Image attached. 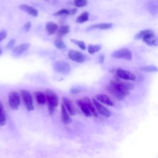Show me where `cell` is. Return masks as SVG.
Returning <instances> with one entry per match:
<instances>
[{
  "mask_svg": "<svg viewBox=\"0 0 158 158\" xmlns=\"http://www.w3.org/2000/svg\"><path fill=\"white\" fill-rule=\"evenodd\" d=\"M54 44L57 49L60 50H64L67 48L66 44L61 39H56L54 41Z\"/></svg>",
  "mask_w": 158,
  "mask_h": 158,
  "instance_id": "25",
  "label": "cell"
},
{
  "mask_svg": "<svg viewBox=\"0 0 158 158\" xmlns=\"http://www.w3.org/2000/svg\"><path fill=\"white\" fill-rule=\"evenodd\" d=\"M70 92H71L72 93H73V94H76V93H79V92H80V90H79V89H78V88H73L71 89Z\"/></svg>",
  "mask_w": 158,
  "mask_h": 158,
  "instance_id": "34",
  "label": "cell"
},
{
  "mask_svg": "<svg viewBox=\"0 0 158 158\" xmlns=\"http://www.w3.org/2000/svg\"><path fill=\"white\" fill-rule=\"evenodd\" d=\"M93 103L94 105L96 110L101 115H104L106 117H110L111 115V112L108 110L106 107L102 105L98 100L94 98H93Z\"/></svg>",
  "mask_w": 158,
  "mask_h": 158,
  "instance_id": "9",
  "label": "cell"
},
{
  "mask_svg": "<svg viewBox=\"0 0 158 158\" xmlns=\"http://www.w3.org/2000/svg\"><path fill=\"white\" fill-rule=\"evenodd\" d=\"M68 14H70L69 10L66 9H62L55 12L54 14V15H68Z\"/></svg>",
  "mask_w": 158,
  "mask_h": 158,
  "instance_id": "30",
  "label": "cell"
},
{
  "mask_svg": "<svg viewBox=\"0 0 158 158\" xmlns=\"http://www.w3.org/2000/svg\"><path fill=\"white\" fill-rule=\"evenodd\" d=\"M83 101L86 104V105L88 106V108L89 109L92 115H93L94 117H97L98 116V112L96 110V109L94 106V105L93 104V102H91L90 99L88 97H84L83 99Z\"/></svg>",
  "mask_w": 158,
  "mask_h": 158,
  "instance_id": "19",
  "label": "cell"
},
{
  "mask_svg": "<svg viewBox=\"0 0 158 158\" xmlns=\"http://www.w3.org/2000/svg\"><path fill=\"white\" fill-rule=\"evenodd\" d=\"M2 49L0 48V56L2 54Z\"/></svg>",
  "mask_w": 158,
  "mask_h": 158,
  "instance_id": "37",
  "label": "cell"
},
{
  "mask_svg": "<svg viewBox=\"0 0 158 158\" xmlns=\"http://www.w3.org/2000/svg\"><path fill=\"white\" fill-rule=\"evenodd\" d=\"M88 0H74V5L77 7H83L87 5Z\"/></svg>",
  "mask_w": 158,
  "mask_h": 158,
  "instance_id": "29",
  "label": "cell"
},
{
  "mask_svg": "<svg viewBox=\"0 0 158 158\" xmlns=\"http://www.w3.org/2000/svg\"><path fill=\"white\" fill-rule=\"evenodd\" d=\"M35 96L36 99V101L40 104H44L47 101L46 95L41 91H36L35 92Z\"/></svg>",
  "mask_w": 158,
  "mask_h": 158,
  "instance_id": "21",
  "label": "cell"
},
{
  "mask_svg": "<svg viewBox=\"0 0 158 158\" xmlns=\"http://www.w3.org/2000/svg\"><path fill=\"white\" fill-rule=\"evenodd\" d=\"M116 73L118 77L124 80L135 81L136 80V77L133 73L125 69H118L117 70Z\"/></svg>",
  "mask_w": 158,
  "mask_h": 158,
  "instance_id": "8",
  "label": "cell"
},
{
  "mask_svg": "<svg viewBox=\"0 0 158 158\" xmlns=\"http://www.w3.org/2000/svg\"><path fill=\"white\" fill-rule=\"evenodd\" d=\"M30 48V44L28 43H23L21 44L13 49V54L15 56H18L23 54L24 52L27 51Z\"/></svg>",
  "mask_w": 158,
  "mask_h": 158,
  "instance_id": "14",
  "label": "cell"
},
{
  "mask_svg": "<svg viewBox=\"0 0 158 158\" xmlns=\"http://www.w3.org/2000/svg\"><path fill=\"white\" fill-rule=\"evenodd\" d=\"M46 100L48 101V110L50 114H52L56 107L58 105V96L51 89H46L45 92Z\"/></svg>",
  "mask_w": 158,
  "mask_h": 158,
  "instance_id": "2",
  "label": "cell"
},
{
  "mask_svg": "<svg viewBox=\"0 0 158 158\" xmlns=\"http://www.w3.org/2000/svg\"><path fill=\"white\" fill-rule=\"evenodd\" d=\"M69 12H70V14L74 15L77 12V9L76 8H73L71 10H69Z\"/></svg>",
  "mask_w": 158,
  "mask_h": 158,
  "instance_id": "36",
  "label": "cell"
},
{
  "mask_svg": "<svg viewBox=\"0 0 158 158\" xmlns=\"http://www.w3.org/2000/svg\"><path fill=\"white\" fill-rule=\"evenodd\" d=\"M61 118L65 124H69L72 122L70 114L67 112L63 104H61Z\"/></svg>",
  "mask_w": 158,
  "mask_h": 158,
  "instance_id": "17",
  "label": "cell"
},
{
  "mask_svg": "<svg viewBox=\"0 0 158 158\" xmlns=\"http://www.w3.org/2000/svg\"><path fill=\"white\" fill-rule=\"evenodd\" d=\"M6 123V113L4 109V106L0 101V126H4Z\"/></svg>",
  "mask_w": 158,
  "mask_h": 158,
  "instance_id": "22",
  "label": "cell"
},
{
  "mask_svg": "<svg viewBox=\"0 0 158 158\" xmlns=\"http://www.w3.org/2000/svg\"><path fill=\"white\" fill-rule=\"evenodd\" d=\"M15 43V39H14V38L11 39V40L8 42V43H7V48H12L14 46Z\"/></svg>",
  "mask_w": 158,
  "mask_h": 158,
  "instance_id": "33",
  "label": "cell"
},
{
  "mask_svg": "<svg viewBox=\"0 0 158 158\" xmlns=\"http://www.w3.org/2000/svg\"><path fill=\"white\" fill-rule=\"evenodd\" d=\"M146 7L149 14L155 16L158 13V0H148Z\"/></svg>",
  "mask_w": 158,
  "mask_h": 158,
  "instance_id": "10",
  "label": "cell"
},
{
  "mask_svg": "<svg viewBox=\"0 0 158 158\" xmlns=\"http://www.w3.org/2000/svg\"><path fill=\"white\" fill-rule=\"evenodd\" d=\"M77 104L79 106V107L80 108V109L81 110V111L83 112V114H85V116H86V117H91V116L92 114H91L89 109L88 108V106L83 101V99L78 100L77 101Z\"/></svg>",
  "mask_w": 158,
  "mask_h": 158,
  "instance_id": "16",
  "label": "cell"
},
{
  "mask_svg": "<svg viewBox=\"0 0 158 158\" xmlns=\"http://www.w3.org/2000/svg\"><path fill=\"white\" fill-rule=\"evenodd\" d=\"M53 69L56 72L65 75H68L71 70L70 64L67 62L61 60H57L54 62Z\"/></svg>",
  "mask_w": 158,
  "mask_h": 158,
  "instance_id": "3",
  "label": "cell"
},
{
  "mask_svg": "<svg viewBox=\"0 0 158 158\" xmlns=\"http://www.w3.org/2000/svg\"><path fill=\"white\" fill-rule=\"evenodd\" d=\"M141 70L145 72H156L158 71V68L154 65L144 66L140 68Z\"/></svg>",
  "mask_w": 158,
  "mask_h": 158,
  "instance_id": "26",
  "label": "cell"
},
{
  "mask_svg": "<svg viewBox=\"0 0 158 158\" xmlns=\"http://www.w3.org/2000/svg\"><path fill=\"white\" fill-rule=\"evenodd\" d=\"M88 19H89V13L88 12H84L77 17L76 22L78 23H82L88 21Z\"/></svg>",
  "mask_w": 158,
  "mask_h": 158,
  "instance_id": "23",
  "label": "cell"
},
{
  "mask_svg": "<svg viewBox=\"0 0 158 158\" xmlns=\"http://www.w3.org/2000/svg\"><path fill=\"white\" fill-rule=\"evenodd\" d=\"M8 102L11 109L17 110L20 105V97L19 94L15 91H10L8 94Z\"/></svg>",
  "mask_w": 158,
  "mask_h": 158,
  "instance_id": "4",
  "label": "cell"
},
{
  "mask_svg": "<svg viewBox=\"0 0 158 158\" xmlns=\"http://www.w3.org/2000/svg\"><path fill=\"white\" fill-rule=\"evenodd\" d=\"M112 56L116 59L130 60L132 59V53L130 49L123 48L114 51L112 53Z\"/></svg>",
  "mask_w": 158,
  "mask_h": 158,
  "instance_id": "5",
  "label": "cell"
},
{
  "mask_svg": "<svg viewBox=\"0 0 158 158\" xmlns=\"http://www.w3.org/2000/svg\"><path fill=\"white\" fill-rule=\"evenodd\" d=\"M96 99L99 102H101L103 104H105L109 106H113L114 102L111 99L105 94H98L96 96Z\"/></svg>",
  "mask_w": 158,
  "mask_h": 158,
  "instance_id": "15",
  "label": "cell"
},
{
  "mask_svg": "<svg viewBox=\"0 0 158 158\" xmlns=\"http://www.w3.org/2000/svg\"><path fill=\"white\" fill-rule=\"evenodd\" d=\"M86 48H87L88 52L89 54H94L96 52L99 51L101 48V46L98 45V44H89V45H88Z\"/></svg>",
  "mask_w": 158,
  "mask_h": 158,
  "instance_id": "24",
  "label": "cell"
},
{
  "mask_svg": "<svg viewBox=\"0 0 158 158\" xmlns=\"http://www.w3.org/2000/svg\"><path fill=\"white\" fill-rule=\"evenodd\" d=\"M71 41L74 43L75 44H76L77 46H78L82 50H85L86 49V46L85 43H84V41H80V40H74V39H72Z\"/></svg>",
  "mask_w": 158,
  "mask_h": 158,
  "instance_id": "28",
  "label": "cell"
},
{
  "mask_svg": "<svg viewBox=\"0 0 158 158\" xmlns=\"http://www.w3.org/2000/svg\"><path fill=\"white\" fill-rule=\"evenodd\" d=\"M31 27V23L30 22H28L27 23H26L23 27V30L25 31V32H28L30 28Z\"/></svg>",
  "mask_w": 158,
  "mask_h": 158,
  "instance_id": "31",
  "label": "cell"
},
{
  "mask_svg": "<svg viewBox=\"0 0 158 158\" xmlns=\"http://www.w3.org/2000/svg\"><path fill=\"white\" fill-rule=\"evenodd\" d=\"M58 29V25L53 22H48L46 24V30L49 35H53Z\"/></svg>",
  "mask_w": 158,
  "mask_h": 158,
  "instance_id": "20",
  "label": "cell"
},
{
  "mask_svg": "<svg viewBox=\"0 0 158 158\" xmlns=\"http://www.w3.org/2000/svg\"><path fill=\"white\" fill-rule=\"evenodd\" d=\"M112 27V24L110 23H101L91 25L88 29H99V30H107L110 29Z\"/></svg>",
  "mask_w": 158,
  "mask_h": 158,
  "instance_id": "18",
  "label": "cell"
},
{
  "mask_svg": "<svg viewBox=\"0 0 158 158\" xmlns=\"http://www.w3.org/2000/svg\"><path fill=\"white\" fill-rule=\"evenodd\" d=\"M133 88V85L131 83L116 79L110 81L107 89L117 99L122 100L129 94V90Z\"/></svg>",
  "mask_w": 158,
  "mask_h": 158,
  "instance_id": "1",
  "label": "cell"
},
{
  "mask_svg": "<svg viewBox=\"0 0 158 158\" xmlns=\"http://www.w3.org/2000/svg\"><path fill=\"white\" fill-rule=\"evenodd\" d=\"M7 36V32L4 30L0 31V42L4 40Z\"/></svg>",
  "mask_w": 158,
  "mask_h": 158,
  "instance_id": "32",
  "label": "cell"
},
{
  "mask_svg": "<svg viewBox=\"0 0 158 158\" xmlns=\"http://www.w3.org/2000/svg\"><path fill=\"white\" fill-rule=\"evenodd\" d=\"M154 33L150 30H145L139 31L136 36V39H142L143 41L155 36Z\"/></svg>",
  "mask_w": 158,
  "mask_h": 158,
  "instance_id": "13",
  "label": "cell"
},
{
  "mask_svg": "<svg viewBox=\"0 0 158 158\" xmlns=\"http://www.w3.org/2000/svg\"><path fill=\"white\" fill-rule=\"evenodd\" d=\"M19 8L33 17H37L38 15V10L37 9L27 4H21L19 6Z\"/></svg>",
  "mask_w": 158,
  "mask_h": 158,
  "instance_id": "12",
  "label": "cell"
},
{
  "mask_svg": "<svg viewBox=\"0 0 158 158\" xmlns=\"http://www.w3.org/2000/svg\"><path fill=\"white\" fill-rule=\"evenodd\" d=\"M70 59L77 63H83L85 60V56L80 51L76 50H70L68 52Z\"/></svg>",
  "mask_w": 158,
  "mask_h": 158,
  "instance_id": "7",
  "label": "cell"
},
{
  "mask_svg": "<svg viewBox=\"0 0 158 158\" xmlns=\"http://www.w3.org/2000/svg\"><path fill=\"white\" fill-rule=\"evenodd\" d=\"M63 105L67 109V112L70 115H75L76 114V110L74 106L73 105L71 101L67 97H64L62 98Z\"/></svg>",
  "mask_w": 158,
  "mask_h": 158,
  "instance_id": "11",
  "label": "cell"
},
{
  "mask_svg": "<svg viewBox=\"0 0 158 158\" xmlns=\"http://www.w3.org/2000/svg\"><path fill=\"white\" fill-rule=\"evenodd\" d=\"M69 31H70V27L67 25H62L59 28V34L61 36L67 34Z\"/></svg>",
  "mask_w": 158,
  "mask_h": 158,
  "instance_id": "27",
  "label": "cell"
},
{
  "mask_svg": "<svg viewBox=\"0 0 158 158\" xmlns=\"http://www.w3.org/2000/svg\"><path fill=\"white\" fill-rule=\"evenodd\" d=\"M20 94L27 110L28 111L33 110L34 109V106L33 103L32 96L30 93L27 90L22 89L20 90Z\"/></svg>",
  "mask_w": 158,
  "mask_h": 158,
  "instance_id": "6",
  "label": "cell"
},
{
  "mask_svg": "<svg viewBox=\"0 0 158 158\" xmlns=\"http://www.w3.org/2000/svg\"><path fill=\"white\" fill-rule=\"evenodd\" d=\"M104 60V56L102 54H101V55L99 56V62L101 63V64H102V63H103Z\"/></svg>",
  "mask_w": 158,
  "mask_h": 158,
  "instance_id": "35",
  "label": "cell"
}]
</instances>
